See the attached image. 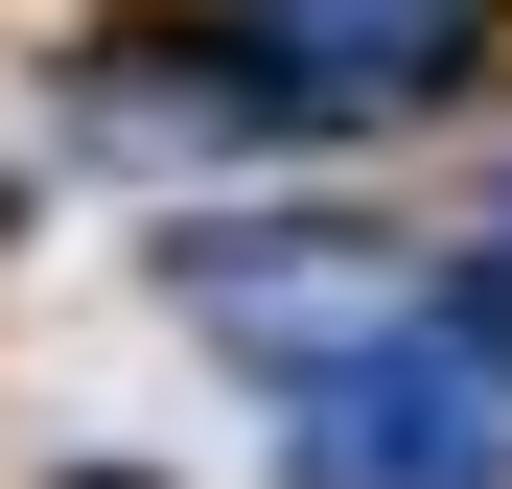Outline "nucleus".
Instances as JSON below:
<instances>
[{
	"instance_id": "1",
	"label": "nucleus",
	"mask_w": 512,
	"mask_h": 489,
	"mask_svg": "<svg viewBox=\"0 0 512 489\" xmlns=\"http://www.w3.org/2000/svg\"><path fill=\"white\" fill-rule=\"evenodd\" d=\"M489 70V0H187L140 24V70H94L117 140H396Z\"/></svg>"
},
{
	"instance_id": "2",
	"label": "nucleus",
	"mask_w": 512,
	"mask_h": 489,
	"mask_svg": "<svg viewBox=\"0 0 512 489\" xmlns=\"http://www.w3.org/2000/svg\"><path fill=\"white\" fill-rule=\"evenodd\" d=\"M280 489H512V350L419 280L326 373H280Z\"/></svg>"
},
{
	"instance_id": "3",
	"label": "nucleus",
	"mask_w": 512,
	"mask_h": 489,
	"mask_svg": "<svg viewBox=\"0 0 512 489\" xmlns=\"http://www.w3.org/2000/svg\"><path fill=\"white\" fill-rule=\"evenodd\" d=\"M163 303H187L233 373H326V350L396 326L419 280L373 257V233H326V210H233V233H163Z\"/></svg>"
},
{
	"instance_id": "4",
	"label": "nucleus",
	"mask_w": 512,
	"mask_h": 489,
	"mask_svg": "<svg viewBox=\"0 0 512 489\" xmlns=\"http://www.w3.org/2000/svg\"><path fill=\"white\" fill-rule=\"evenodd\" d=\"M466 326H489V350H512V233H466V280H443Z\"/></svg>"
},
{
	"instance_id": "5",
	"label": "nucleus",
	"mask_w": 512,
	"mask_h": 489,
	"mask_svg": "<svg viewBox=\"0 0 512 489\" xmlns=\"http://www.w3.org/2000/svg\"><path fill=\"white\" fill-rule=\"evenodd\" d=\"M489 233H512V210H489Z\"/></svg>"
}]
</instances>
